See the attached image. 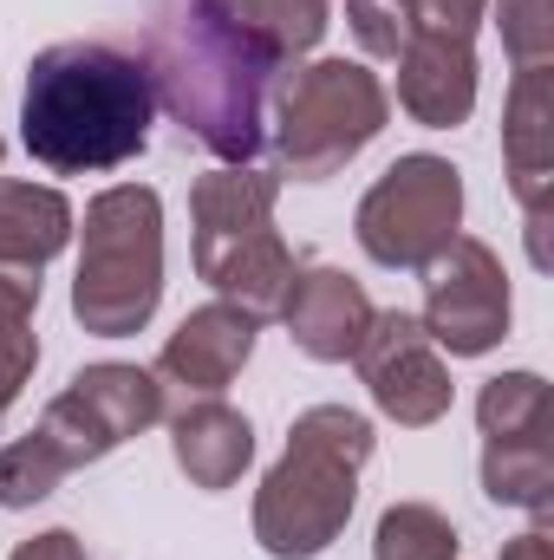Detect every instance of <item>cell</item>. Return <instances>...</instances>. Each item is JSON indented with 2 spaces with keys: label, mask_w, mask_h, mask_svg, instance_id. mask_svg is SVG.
<instances>
[{
  "label": "cell",
  "mask_w": 554,
  "mask_h": 560,
  "mask_svg": "<svg viewBox=\"0 0 554 560\" xmlns=\"http://www.w3.org/2000/svg\"><path fill=\"white\" fill-rule=\"evenodd\" d=\"M353 235H359L366 261L424 275V268L463 235V170H457L450 156H430V150L399 156V163L359 196Z\"/></svg>",
  "instance_id": "obj_7"
},
{
  "label": "cell",
  "mask_w": 554,
  "mask_h": 560,
  "mask_svg": "<svg viewBox=\"0 0 554 560\" xmlns=\"http://www.w3.org/2000/svg\"><path fill=\"white\" fill-rule=\"evenodd\" d=\"M196 7H209L216 20L249 33L280 72L300 66L326 39V26H333V0H196Z\"/></svg>",
  "instance_id": "obj_18"
},
{
  "label": "cell",
  "mask_w": 554,
  "mask_h": 560,
  "mask_svg": "<svg viewBox=\"0 0 554 560\" xmlns=\"http://www.w3.org/2000/svg\"><path fill=\"white\" fill-rule=\"evenodd\" d=\"M66 476H72V469L46 450V436L26 430L20 443L0 450V509H33V502H46Z\"/></svg>",
  "instance_id": "obj_23"
},
{
  "label": "cell",
  "mask_w": 554,
  "mask_h": 560,
  "mask_svg": "<svg viewBox=\"0 0 554 560\" xmlns=\"http://www.w3.org/2000/svg\"><path fill=\"white\" fill-rule=\"evenodd\" d=\"M483 495L549 522L554 515V436L549 430L483 436Z\"/></svg>",
  "instance_id": "obj_19"
},
{
  "label": "cell",
  "mask_w": 554,
  "mask_h": 560,
  "mask_svg": "<svg viewBox=\"0 0 554 560\" xmlns=\"http://www.w3.org/2000/svg\"><path fill=\"white\" fill-rule=\"evenodd\" d=\"M372 560H457V528L430 502H392L372 528Z\"/></svg>",
  "instance_id": "obj_21"
},
{
  "label": "cell",
  "mask_w": 554,
  "mask_h": 560,
  "mask_svg": "<svg viewBox=\"0 0 554 560\" xmlns=\"http://www.w3.org/2000/svg\"><path fill=\"white\" fill-rule=\"evenodd\" d=\"M489 0H346V26L372 59H399L412 39H476Z\"/></svg>",
  "instance_id": "obj_16"
},
{
  "label": "cell",
  "mask_w": 554,
  "mask_h": 560,
  "mask_svg": "<svg viewBox=\"0 0 554 560\" xmlns=\"http://www.w3.org/2000/svg\"><path fill=\"white\" fill-rule=\"evenodd\" d=\"M13 560H85V541L72 535V528H46V535H33V541H20Z\"/></svg>",
  "instance_id": "obj_25"
},
{
  "label": "cell",
  "mask_w": 554,
  "mask_h": 560,
  "mask_svg": "<svg viewBox=\"0 0 554 560\" xmlns=\"http://www.w3.org/2000/svg\"><path fill=\"white\" fill-rule=\"evenodd\" d=\"M372 313H379L372 293L346 268H300L293 287H287V300H280L287 339L307 359H320V365H346L359 352V339L372 332Z\"/></svg>",
  "instance_id": "obj_13"
},
{
  "label": "cell",
  "mask_w": 554,
  "mask_h": 560,
  "mask_svg": "<svg viewBox=\"0 0 554 560\" xmlns=\"http://www.w3.org/2000/svg\"><path fill=\"white\" fill-rule=\"evenodd\" d=\"M33 306H39V268L0 261V418L13 411V398L26 392V378H33V365H39Z\"/></svg>",
  "instance_id": "obj_20"
},
{
  "label": "cell",
  "mask_w": 554,
  "mask_h": 560,
  "mask_svg": "<svg viewBox=\"0 0 554 560\" xmlns=\"http://www.w3.org/2000/svg\"><path fill=\"white\" fill-rule=\"evenodd\" d=\"M476 430L483 436H522L549 430V378L542 372H503L476 392Z\"/></svg>",
  "instance_id": "obj_22"
},
{
  "label": "cell",
  "mask_w": 554,
  "mask_h": 560,
  "mask_svg": "<svg viewBox=\"0 0 554 560\" xmlns=\"http://www.w3.org/2000/svg\"><path fill=\"white\" fill-rule=\"evenodd\" d=\"M163 300V196L150 183H112L85 202L72 319L92 339H131Z\"/></svg>",
  "instance_id": "obj_5"
},
{
  "label": "cell",
  "mask_w": 554,
  "mask_h": 560,
  "mask_svg": "<svg viewBox=\"0 0 554 560\" xmlns=\"http://www.w3.org/2000/svg\"><path fill=\"white\" fill-rule=\"evenodd\" d=\"M255 332L262 319H249L242 306L216 300V306H196L183 313V326L163 339L157 352V385H176L189 398H216L222 385H235V372L255 359Z\"/></svg>",
  "instance_id": "obj_12"
},
{
  "label": "cell",
  "mask_w": 554,
  "mask_h": 560,
  "mask_svg": "<svg viewBox=\"0 0 554 560\" xmlns=\"http://www.w3.org/2000/svg\"><path fill=\"white\" fill-rule=\"evenodd\" d=\"M503 560H554V535H549V522H535L529 535L503 541Z\"/></svg>",
  "instance_id": "obj_26"
},
{
  "label": "cell",
  "mask_w": 554,
  "mask_h": 560,
  "mask_svg": "<svg viewBox=\"0 0 554 560\" xmlns=\"http://www.w3.org/2000/svg\"><path fill=\"white\" fill-rule=\"evenodd\" d=\"M143 72L157 105L222 163H255L268 143V85L280 66L196 0H163L143 26Z\"/></svg>",
  "instance_id": "obj_2"
},
{
  "label": "cell",
  "mask_w": 554,
  "mask_h": 560,
  "mask_svg": "<svg viewBox=\"0 0 554 560\" xmlns=\"http://www.w3.org/2000/svg\"><path fill=\"white\" fill-rule=\"evenodd\" d=\"M399 105L424 131H457L476 112V46L470 39H412L399 52Z\"/></svg>",
  "instance_id": "obj_14"
},
{
  "label": "cell",
  "mask_w": 554,
  "mask_h": 560,
  "mask_svg": "<svg viewBox=\"0 0 554 560\" xmlns=\"http://www.w3.org/2000/svg\"><path fill=\"white\" fill-rule=\"evenodd\" d=\"M157 92L143 59L105 39H59L33 52L20 85V143L53 176H105L150 143Z\"/></svg>",
  "instance_id": "obj_1"
},
{
  "label": "cell",
  "mask_w": 554,
  "mask_h": 560,
  "mask_svg": "<svg viewBox=\"0 0 554 560\" xmlns=\"http://www.w3.org/2000/svg\"><path fill=\"white\" fill-rule=\"evenodd\" d=\"M417 326L450 359L496 352L509 339V275H503V255L489 242H476V235H457L424 268V313H417Z\"/></svg>",
  "instance_id": "obj_9"
},
{
  "label": "cell",
  "mask_w": 554,
  "mask_h": 560,
  "mask_svg": "<svg viewBox=\"0 0 554 560\" xmlns=\"http://www.w3.org/2000/svg\"><path fill=\"white\" fill-rule=\"evenodd\" d=\"M503 52L522 66H554V0H496Z\"/></svg>",
  "instance_id": "obj_24"
},
{
  "label": "cell",
  "mask_w": 554,
  "mask_h": 560,
  "mask_svg": "<svg viewBox=\"0 0 554 560\" xmlns=\"http://www.w3.org/2000/svg\"><path fill=\"white\" fill-rule=\"evenodd\" d=\"M72 235H79V215L53 183H0V261L46 275V261L66 255Z\"/></svg>",
  "instance_id": "obj_17"
},
{
  "label": "cell",
  "mask_w": 554,
  "mask_h": 560,
  "mask_svg": "<svg viewBox=\"0 0 554 560\" xmlns=\"http://www.w3.org/2000/svg\"><path fill=\"white\" fill-rule=\"evenodd\" d=\"M280 176L262 163H222L189 183L196 222V275L249 319H280V300L300 275V255L275 235Z\"/></svg>",
  "instance_id": "obj_4"
},
{
  "label": "cell",
  "mask_w": 554,
  "mask_h": 560,
  "mask_svg": "<svg viewBox=\"0 0 554 560\" xmlns=\"http://www.w3.org/2000/svg\"><path fill=\"white\" fill-rule=\"evenodd\" d=\"M163 411H170V405H163L157 372L105 359V365L72 372V385L39 411L33 436H46V450H53L66 469H85V463H105L118 443L143 436L150 423H163Z\"/></svg>",
  "instance_id": "obj_8"
},
{
  "label": "cell",
  "mask_w": 554,
  "mask_h": 560,
  "mask_svg": "<svg viewBox=\"0 0 554 560\" xmlns=\"http://www.w3.org/2000/svg\"><path fill=\"white\" fill-rule=\"evenodd\" d=\"M0 156H7V143H0Z\"/></svg>",
  "instance_id": "obj_27"
},
{
  "label": "cell",
  "mask_w": 554,
  "mask_h": 560,
  "mask_svg": "<svg viewBox=\"0 0 554 560\" xmlns=\"http://www.w3.org/2000/svg\"><path fill=\"white\" fill-rule=\"evenodd\" d=\"M163 418H170V450H176V469L189 476V489L222 495L255 463V423L222 398H189L183 411H163Z\"/></svg>",
  "instance_id": "obj_15"
},
{
  "label": "cell",
  "mask_w": 554,
  "mask_h": 560,
  "mask_svg": "<svg viewBox=\"0 0 554 560\" xmlns=\"http://www.w3.org/2000/svg\"><path fill=\"white\" fill-rule=\"evenodd\" d=\"M503 170L529 222V261L549 268V202H554V66H522L503 98Z\"/></svg>",
  "instance_id": "obj_11"
},
{
  "label": "cell",
  "mask_w": 554,
  "mask_h": 560,
  "mask_svg": "<svg viewBox=\"0 0 554 560\" xmlns=\"http://www.w3.org/2000/svg\"><path fill=\"white\" fill-rule=\"evenodd\" d=\"M372 405L405 430H430L437 418H450V365L443 352L430 346V332L417 326V313L392 306V313H372V332L359 339L353 352Z\"/></svg>",
  "instance_id": "obj_10"
},
{
  "label": "cell",
  "mask_w": 554,
  "mask_h": 560,
  "mask_svg": "<svg viewBox=\"0 0 554 560\" xmlns=\"http://www.w3.org/2000/svg\"><path fill=\"white\" fill-rule=\"evenodd\" d=\"M385 118H392V98L372 66L313 59L280 72L275 105H268V143L293 183H326L385 131Z\"/></svg>",
  "instance_id": "obj_6"
},
{
  "label": "cell",
  "mask_w": 554,
  "mask_h": 560,
  "mask_svg": "<svg viewBox=\"0 0 554 560\" xmlns=\"http://www.w3.org/2000/svg\"><path fill=\"white\" fill-rule=\"evenodd\" d=\"M372 418L313 405L287 430L280 463L255 489V541L268 560H320L353 522L359 469L372 463Z\"/></svg>",
  "instance_id": "obj_3"
}]
</instances>
